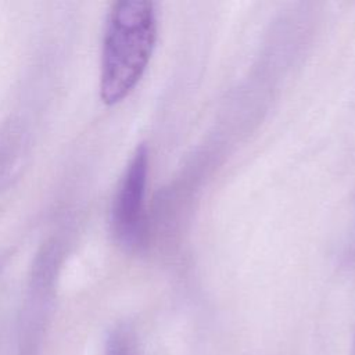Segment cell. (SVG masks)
Returning <instances> with one entry per match:
<instances>
[{"instance_id": "3957f363", "label": "cell", "mask_w": 355, "mask_h": 355, "mask_svg": "<svg viewBox=\"0 0 355 355\" xmlns=\"http://www.w3.org/2000/svg\"><path fill=\"white\" fill-rule=\"evenodd\" d=\"M108 355H135L129 338L125 334H116L112 337L108 347Z\"/></svg>"}, {"instance_id": "7a4b0ae2", "label": "cell", "mask_w": 355, "mask_h": 355, "mask_svg": "<svg viewBox=\"0 0 355 355\" xmlns=\"http://www.w3.org/2000/svg\"><path fill=\"white\" fill-rule=\"evenodd\" d=\"M148 172V151L139 146L130 158L111 208V227L116 241L135 251L144 245L147 222L144 196Z\"/></svg>"}, {"instance_id": "6da1fadb", "label": "cell", "mask_w": 355, "mask_h": 355, "mask_svg": "<svg viewBox=\"0 0 355 355\" xmlns=\"http://www.w3.org/2000/svg\"><path fill=\"white\" fill-rule=\"evenodd\" d=\"M157 39L154 4L144 0L116 1L105 24L100 97L107 105L122 101L141 79Z\"/></svg>"}]
</instances>
